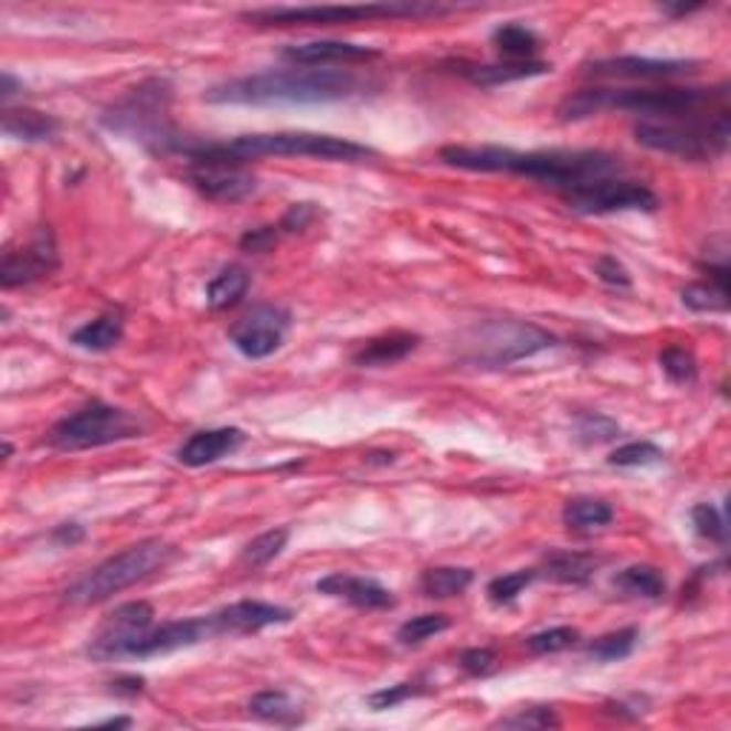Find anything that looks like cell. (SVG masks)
Here are the masks:
<instances>
[{
	"instance_id": "obj_53",
	"label": "cell",
	"mask_w": 731,
	"mask_h": 731,
	"mask_svg": "<svg viewBox=\"0 0 731 731\" xmlns=\"http://www.w3.org/2000/svg\"><path fill=\"white\" fill-rule=\"evenodd\" d=\"M97 725H104V729H126V725H131V718H109Z\"/></svg>"
},
{
	"instance_id": "obj_46",
	"label": "cell",
	"mask_w": 731,
	"mask_h": 731,
	"mask_svg": "<svg viewBox=\"0 0 731 731\" xmlns=\"http://www.w3.org/2000/svg\"><path fill=\"white\" fill-rule=\"evenodd\" d=\"M315 218H318V206H315V203H292L284 218H280V223H277V229H280V232H289V235L292 232H304Z\"/></svg>"
},
{
	"instance_id": "obj_29",
	"label": "cell",
	"mask_w": 731,
	"mask_h": 731,
	"mask_svg": "<svg viewBox=\"0 0 731 731\" xmlns=\"http://www.w3.org/2000/svg\"><path fill=\"white\" fill-rule=\"evenodd\" d=\"M248 286H252V277H248V272L243 269V266H237V263H232V266L221 269L218 275L212 277V280H209V286H206L209 309H214V311L232 309V306H237L243 297H246Z\"/></svg>"
},
{
	"instance_id": "obj_13",
	"label": "cell",
	"mask_w": 731,
	"mask_h": 731,
	"mask_svg": "<svg viewBox=\"0 0 731 731\" xmlns=\"http://www.w3.org/2000/svg\"><path fill=\"white\" fill-rule=\"evenodd\" d=\"M212 637H221L212 614L187 617V621H172L163 623L160 628H149L138 640H131L120 657H138V660H144V657H158L169 655V651L189 649V646H198V643L212 640Z\"/></svg>"
},
{
	"instance_id": "obj_22",
	"label": "cell",
	"mask_w": 731,
	"mask_h": 731,
	"mask_svg": "<svg viewBox=\"0 0 731 731\" xmlns=\"http://www.w3.org/2000/svg\"><path fill=\"white\" fill-rule=\"evenodd\" d=\"M460 77H466L475 86H504V83L529 81L552 72V63L545 61H504V63H472L455 61L448 63Z\"/></svg>"
},
{
	"instance_id": "obj_12",
	"label": "cell",
	"mask_w": 731,
	"mask_h": 731,
	"mask_svg": "<svg viewBox=\"0 0 731 731\" xmlns=\"http://www.w3.org/2000/svg\"><path fill=\"white\" fill-rule=\"evenodd\" d=\"M292 329V315L284 306H255V309L243 315L232 329H229V340L237 352L248 360H263L284 346L286 335Z\"/></svg>"
},
{
	"instance_id": "obj_32",
	"label": "cell",
	"mask_w": 731,
	"mask_h": 731,
	"mask_svg": "<svg viewBox=\"0 0 731 731\" xmlns=\"http://www.w3.org/2000/svg\"><path fill=\"white\" fill-rule=\"evenodd\" d=\"M614 520V509L597 497H574L563 506V523L572 531L606 529Z\"/></svg>"
},
{
	"instance_id": "obj_4",
	"label": "cell",
	"mask_w": 731,
	"mask_h": 731,
	"mask_svg": "<svg viewBox=\"0 0 731 731\" xmlns=\"http://www.w3.org/2000/svg\"><path fill=\"white\" fill-rule=\"evenodd\" d=\"M180 155L189 160H232L243 163L257 158H318V160H360L378 158L374 149L354 140L320 135V131H263V135H241V138L223 140V144H194L183 146Z\"/></svg>"
},
{
	"instance_id": "obj_21",
	"label": "cell",
	"mask_w": 731,
	"mask_h": 731,
	"mask_svg": "<svg viewBox=\"0 0 731 731\" xmlns=\"http://www.w3.org/2000/svg\"><path fill=\"white\" fill-rule=\"evenodd\" d=\"M280 55L286 61L297 63V66H331V63H369L378 61L380 49L360 46V43L346 41H309V43H292Z\"/></svg>"
},
{
	"instance_id": "obj_50",
	"label": "cell",
	"mask_w": 731,
	"mask_h": 731,
	"mask_svg": "<svg viewBox=\"0 0 731 731\" xmlns=\"http://www.w3.org/2000/svg\"><path fill=\"white\" fill-rule=\"evenodd\" d=\"M144 686H146L144 677H135V675L118 677V680H112V691H115V695H124V697L144 695Z\"/></svg>"
},
{
	"instance_id": "obj_6",
	"label": "cell",
	"mask_w": 731,
	"mask_h": 731,
	"mask_svg": "<svg viewBox=\"0 0 731 731\" xmlns=\"http://www.w3.org/2000/svg\"><path fill=\"white\" fill-rule=\"evenodd\" d=\"M460 7L423 3V0H386V3H354V7H269L243 12L252 27H331L360 21H403V18H441Z\"/></svg>"
},
{
	"instance_id": "obj_49",
	"label": "cell",
	"mask_w": 731,
	"mask_h": 731,
	"mask_svg": "<svg viewBox=\"0 0 731 731\" xmlns=\"http://www.w3.org/2000/svg\"><path fill=\"white\" fill-rule=\"evenodd\" d=\"M83 538H86V529H83L81 523H75V520L55 526V531H52V540H55V543H61V545H70V549H72V545L81 543Z\"/></svg>"
},
{
	"instance_id": "obj_42",
	"label": "cell",
	"mask_w": 731,
	"mask_h": 731,
	"mask_svg": "<svg viewBox=\"0 0 731 731\" xmlns=\"http://www.w3.org/2000/svg\"><path fill=\"white\" fill-rule=\"evenodd\" d=\"M691 526H695L697 534H700L703 540H709V543L725 545V538H729V526H725L723 511H720L718 506L697 504L695 509H691Z\"/></svg>"
},
{
	"instance_id": "obj_31",
	"label": "cell",
	"mask_w": 731,
	"mask_h": 731,
	"mask_svg": "<svg viewBox=\"0 0 731 731\" xmlns=\"http://www.w3.org/2000/svg\"><path fill=\"white\" fill-rule=\"evenodd\" d=\"M491 43L506 61H534L540 49V38L534 29L523 23H504L491 32Z\"/></svg>"
},
{
	"instance_id": "obj_38",
	"label": "cell",
	"mask_w": 731,
	"mask_h": 731,
	"mask_svg": "<svg viewBox=\"0 0 731 731\" xmlns=\"http://www.w3.org/2000/svg\"><path fill=\"white\" fill-rule=\"evenodd\" d=\"M621 435V423L612 421L608 414L586 412L578 417V441L583 446H603Z\"/></svg>"
},
{
	"instance_id": "obj_15",
	"label": "cell",
	"mask_w": 731,
	"mask_h": 731,
	"mask_svg": "<svg viewBox=\"0 0 731 731\" xmlns=\"http://www.w3.org/2000/svg\"><path fill=\"white\" fill-rule=\"evenodd\" d=\"M155 623V608L144 601H131L118 606L106 617L97 637L92 640L89 655L95 660H118L131 640L146 635Z\"/></svg>"
},
{
	"instance_id": "obj_17",
	"label": "cell",
	"mask_w": 731,
	"mask_h": 731,
	"mask_svg": "<svg viewBox=\"0 0 731 731\" xmlns=\"http://www.w3.org/2000/svg\"><path fill=\"white\" fill-rule=\"evenodd\" d=\"M697 61H684V57H606V61L589 63V75L594 77H640V81H663V77H684L695 75Z\"/></svg>"
},
{
	"instance_id": "obj_28",
	"label": "cell",
	"mask_w": 731,
	"mask_h": 731,
	"mask_svg": "<svg viewBox=\"0 0 731 731\" xmlns=\"http://www.w3.org/2000/svg\"><path fill=\"white\" fill-rule=\"evenodd\" d=\"M72 343L83 352H109L124 340V318L118 311L100 315V318L83 324L81 329L72 331Z\"/></svg>"
},
{
	"instance_id": "obj_11",
	"label": "cell",
	"mask_w": 731,
	"mask_h": 731,
	"mask_svg": "<svg viewBox=\"0 0 731 731\" xmlns=\"http://www.w3.org/2000/svg\"><path fill=\"white\" fill-rule=\"evenodd\" d=\"M563 203L574 214H614V212H655L660 206L657 194L646 183L626 178H606L583 189L563 194Z\"/></svg>"
},
{
	"instance_id": "obj_39",
	"label": "cell",
	"mask_w": 731,
	"mask_h": 731,
	"mask_svg": "<svg viewBox=\"0 0 731 731\" xmlns=\"http://www.w3.org/2000/svg\"><path fill=\"white\" fill-rule=\"evenodd\" d=\"M578 640H580V632L574 626H554V628H543L538 635L526 637V649H529L531 655H558V651L572 649Z\"/></svg>"
},
{
	"instance_id": "obj_35",
	"label": "cell",
	"mask_w": 731,
	"mask_h": 731,
	"mask_svg": "<svg viewBox=\"0 0 731 731\" xmlns=\"http://www.w3.org/2000/svg\"><path fill=\"white\" fill-rule=\"evenodd\" d=\"M286 543H289V529H269V531H263V534H257L255 540H248V543L243 545L241 560H243V563H246V566H252V569L269 566L272 560H275L277 554L284 552Z\"/></svg>"
},
{
	"instance_id": "obj_30",
	"label": "cell",
	"mask_w": 731,
	"mask_h": 731,
	"mask_svg": "<svg viewBox=\"0 0 731 731\" xmlns=\"http://www.w3.org/2000/svg\"><path fill=\"white\" fill-rule=\"evenodd\" d=\"M475 583V572L466 566H435L421 574V592L432 601L457 597Z\"/></svg>"
},
{
	"instance_id": "obj_47",
	"label": "cell",
	"mask_w": 731,
	"mask_h": 731,
	"mask_svg": "<svg viewBox=\"0 0 731 731\" xmlns=\"http://www.w3.org/2000/svg\"><path fill=\"white\" fill-rule=\"evenodd\" d=\"M495 651L491 649H466L460 655V669L472 677H486L495 669Z\"/></svg>"
},
{
	"instance_id": "obj_48",
	"label": "cell",
	"mask_w": 731,
	"mask_h": 731,
	"mask_svg": "<svg viewBox=\"0 0 731 731\" xmlns=\"http://www.w3.org/2000/svg\"><path fill=\"white\" fill-rule=\"evenodd\" d=\"M277 243V226H257V229H248L246 235L241 237V248L243 252H255V255H261V252H269L272 246Z\"/></svg>"
},
{
	"instance_id": "obj_18",
	"label": "cell",
	"mask_w": 731,
	"mask_h": 731,
	"mask_svg": "<svg viewBox=\"0 0 731 731\" xmlns=\"http://www.w3.org/2000/svg\"><path fill=\"white\" fill-rule=\"evenodd\" d=\"M218 635H257L269 626H284L295 617V612L277 603L237 601L212 612Z\"/></svg>"
},
{
	"instance_id": "obj_45",
	"label": "cell",
	"mask_w": 731,
	"mask_h": 731,
	"mask_svg": "<svg viewBox=\"0 0 731 731\" xmlns=\"http://www.w3.org/2000/svg\"><path fill=\"white\" fill-rule=\"evenodd\" d=\"M594 275L601 277L606 286H614V289H628V286H632V275H628L626 266H623L614 255L597 257V263H594Z\"/></svg>"
},
{
	"instance_id": "obj_3",
	"label": "cell",
	"mask_w": 731,
	"mask_h": 731,
	"mask_svg": "<svg viewBox=\"0 0 731 731\" xmlns=\"http://www.w3.org/2000/svg\"><path fill=\"white\" fill-rule=\"evenodd\" d=\"M729 109V86L718 89H580L560 100V120L574 124L601 112H632L657 120L709 118L703 112Z\"/></svg>"
},
{
	"instance_id": "obj_52",
	"label": "cell",
	"mask_w": 731,
	"mask_h": 731,
	"mask_svg": "<svg viewBox=\"0 0 731 731\" xmlns=\"http://www.w3.org/2000/svg\"><path fill=\"white\" fill-rule=\"evenodd\" d=\"M18 89H23V83L14 81L12 72H3V86H0V97H3V104H9L12 95H18Z\"/></svg>"
},
{
	"instance_id": "obj_36",
	"label": "cell",
	"mask_w": 731,
	"mask_h": 731,
	"mask_svg": "<svg viewBox=\"0 0 731 731\" xmlns=\"http://www.w3.org/2000/svg\"><path fill=\"white\" fill-rule=\"evenodd\" d=\"M666 460V452L649 441H632L626 446H617L608 455V466L614 469H643V466H657Z\"/></svg>"
},
{
	"instance_id": "obj_20",
	"label": "cell",
	"mask_w": 731,
	"mask_h": 731,
	"mask_svg": "<svg viewBox=\"0 0 731 731\" xmlns=\"http://www.w3.org/2000/svg\"><path fill=\"white\" fill-rule=\"evenodd\" d=\"M243 441H246V435L237 426L203 428V432H194L174 452V457H178V463L189 466V469H203V466H212V463L223 460V457L235 455L237 448L243 446Z\"/></svg>"
},
{
	"instance_id": "obj_10",
	"label": "cell",
	"mask_w": 731,
	"mask_h": 731,
	"mask_svg": "<svg viewBox=\"0 0 731 731\" xmlns=\"http://www.w3.org/2000/svg\"><path fill=\"white\" fill-rule=\"evenodd\" d=\"M140 432L144 423L131 412L104 401H92L49 428V443L61 452H83V448H100L140 437Z\"/></svg>"
},
{
	"instance_id": "obj_44",
	"label": "cell",
	"mask_w": 731,
	"mask_h": 731,
	"mask_svg": "<svg viewBox=\"0 0 731 731\" xmlns=\"http://www.w3.org/2000/svg\"><path fill=\"white\" fill-rule=\"evenodd\" d=\"M414 695H421L417 684H398V686H389V689L372 691V695L366 697V703L372 706V711H386L394 709V706H401L403 700H409V697Z\"/></svg>"
},
{
	"instance_id": "obj_1",
	"label": "cell",
	"mask_w": 731,
	"mask_h": 731,
	"mask_svg": "<svg viewBox=\"0 0 731 731\" xmlns=\"http://www.w3.org/2000/svg\"><path fill=\"white\" fill-rule=\"evenodd\" d=\"M441 160L463 172H506L531 178L563 194L606 178H621L623 163L617 155L601 149H538L518 152L506 146H443Z\"/></svg>"
},
{
	"instance_id": "obj_27",
	"label": "cell",
	"mask_w": 731,
	"mask_h": 731,
	"mask_svg": "<svg viewBox=\"0 0 731 731\" xmlns=\"http://www.w3.org/2000/svg\"><path fill=\"white\" fill-rule=\"evenodd\" d=\"M248 714L263 720V723L286 725V729L304 723V711H300V706L280 689L257 691V695L248 700Z\"/></svg>"
},
{
	"instance_id": "obj_14",
	"label": "cell",
	"mask_w": 731,
	"mask_h": 731,
	"mask_svg": "<svg viewBox=\"0 0 731 731\" xmlns=\"http://www.w3.org/2000/svg\"><path fill=\"white\" fill-rule=\"evenodd\" d=\"M189 183L214 203H237L257 189L255 174L232 160H192Z\"/></svg>"
},
{
	"instance_id": "obj_16",
	"label": "cell",
	"mask_w": 731,
	"mask_h": 731,
	"mask_svg": "<svg viewBox=\"0 0 731 731\" xmlns=\"http://www.w3.org/2000/svg\"><path fill=\"white\" fill-rule=\"evenodd\" d=\"M57 269V246L52 229L41 226L35 237L23 248H9L3 255V266H0V284L3 289H14V286H29L49 277Z\"/></svg>"
},
{
	"instance_id": "obj_26",
	"label": "cell",
	"mask_w": 731,
	"mask_h": 731,
	"mask_svg": "<svg viewBox=\"0 0 731 731\" xmlns=\"http://www.w3.org/2000/svg\"><path fill=\"white\" fill-rule=\"evenodd\" d=\"M3 131L23 144H46L57 135V120L35 109H3Z\"/></svg>"
},
{
	"instance_id": "obj_24",
	"label": "cell",
	"mask_w": 731,
	"mask_h": 731,
	"mask_svg": "<svg viewBox=\"0 0 731 731\" xmlns=\"http://www.w3.org/2000/svg\"><path fill=\"white\" fill-rule=\"evenodd\" d=\"M706 275L709 280H700V284H689L684 289V306L686 309L697 311V315H711V311H725L729 309V266L725 261L709 263L706 266Z\"/></svg>"
},
{
	"instance_id": "obj_51",
	"label": "cell",
	"mask_w": 731,
	"mask_h": 731,
	"mask_svg": "<svg viewBox=\"0 0 731 731\" xmlns=\"http://www.w3.org/2000/svg\"><path fill=\"white\" fill-rule=\"evenodd\" d=\"M700 9H703V3H663L660 12L669 14V18H684V14L700 12Z\"/></svg>"
},
{
	"instance_id": "obj_40",
	"label": "cell",
	"mask_w": 731,
	"mask_h": 731,
	"mask_svg": "<svg viewBox=\"0 0 731 731\" xmlns=\"http://www.w3.org/2000/svg\"><path fill=\"white\" fill-rule=\"evenodd\" d=\"M448 626H452V621L446 614H421V617H412L398 628V640H401V646H421L428 637L446 632Z\"/></svg>"
},
{
	"instance_id": "obj_8",
	"label": "cell",
	"mask_w": 731,
	"mask_h": 731,
	"mask_svg": "<svg viewBox=\"0 0 731 731\" xmlns=\"http://www.w3.org/2000/svg\"><path fill=\"white\" fill-rule=\"evenodd\" d=\"M731 138L729 109L697 120H643L635 126V140L643 149L669 155V158L706 163L723 158Z\"/></svg>"
},
{
	"instance_id": "obj_37",
	"label": "cell",
	"mask_w": 731,
	"mask_h": 731,
	"mask_svg": "<svg viewBox=\"0 0 731 731\" xmlns=\"http://www.w3.org/2000/svg\"><path fill=\"white\" fill-rule=\"evenodd\" d=\"M538 580V572L534 569H520V572L511 574H500V578L489 580V586H486V594H489V601L495 606H509L526 592Z\"/></svg>"
},
{
	"instance_id": "obj_23",
	"label": "cell",
	"mask_w": 731,
	"mask_h": 731,
	"mask_svg": "<svg viewBox=\"0 0 731 731\" xmlns=\"http://www.w3.org/2000/svg\"><path fill=\"white\" fill-rule=\"evenodd\" d=\"M417 346H421V335H412V331H389V335L366 340L358 352H354L352 360L360 369H380V366H394L406 360Z\"/></svg>"
},
{
	"instance_id": "obj_2",
	"label": "cell",
	"mask_w": 731,
	"mask_h": 731,
	"mask_svg": "<svg viewBox=\"0 0 731 731\" xmlns=\"http://www.w3.org/2000/svg\"><path fill=\"white\" fill-rule=\"evenodd\" d=\"M363 92V81L343 70H272L218 83L206 92L209 104L272 106V104H338Z\"/></svg>"
},
{
	"instance_id": "obj_41",
	"label": "cell",
	"mask_w": 731,
	"mask_h": 731,
	"mask_svg": "<svg viewBox=\"0 0 731 731\" xmlns=\"http://www.w3.org/2000/svg\"><path fill=\"white\" fill-rule=\"evenodd\" d=\"M660 369L671 383H677V386H686V383H695L697 380V358L689 352V349H680V346L663 349Z\"/></svg>"
},
{
	"instance_id": "obj_34",
	"label": "cell",
	"mask_w": 731,
	"mask_h": 731,
	"mask_svg": "<svg viewBox=\"0 0 731 731\" xmlns=\"http://www.w3.org/2000/svg\"><path fill=\"white\" fill-rule=\"evenodd\" d=\"M637 637H640V632H637L635 626L617 628V632H608V635H603V637H597V640L589 643L586 655L592 657L594 663L626 660V657L635 651Z\"/></svg>"
},
{
	"instance_id": "obj_43",
	"label": "cell",
	"mask_w": 731,
	"mask_h": 731,
	"mask_svg": "<svg viewBox=\"0 0 731 731\" xmlns=\"http://www.w3.org/2000/svg\"><path fill=\"white\" fill-rule=\"evenodd\" d=\"M560 718L549 706H534V709H523L518 714L500 718L495 729H558Z\"/></svg>"
},
{
	"instance_id": "obj_5",
	"label": "cell",
	"mask_w": 731,
	"mask_h": 731,
	"mask_svg": "<svg viewBox=\"0 0 731 731\" xmlns=\"http://www.w3.org/2000/svg\"><path fill=\"white\" fill-rule=\"evenodd\" d=\"M558 346L552 331L526 320H484L457 338V360L477 369H506Z\"/></svg>"
},
{
	"instance_id": "obj_9",
	"label": "cell",
	"mask_w": 731,
	"mask_h": 731,
	"mask_svg": "<svg viewBox=\"0 0 731 731\" xmlns=\"http://www.w3.org/2000/svg\"><path fill=\"white\" fill-rule=\"evenodd\" d=\"M169 97L172 95L163 81H149L131 92L124 104L106 112L100 124L126 138L140 140L149 152H180L187 144L169 124Z\"/></svg>"
},
{
	"instance_id": "obj_19",
	"label": "cell",
	"mask_w": 731,
	"mask_h": 731,
	"mask_svg": "<svg viewBox=\"0 0 731 731\" xmlns=\"http://www.w3.org/2000/svg\"><path fill=\"white\" fill-rule=\"evenodd\" d=\"M320 594L326 597H340L349 606L354 608H366V612H386V608H394V594L389 592L383 583L372 578H358V574H346V572H331L326 578L318 580Z\"/></svg>"
},
{
	"instance_id": "obj_33",
	"label": "cell",
	"mask_w": 731,
	"mask_h": 731,
	"mask_svg": "<svg viewBox=\"0 0 731 731\" xmlns=\"http://www.w3.org/2000/svg\"><path fill=\"white\" fill-rule=\"evenodd\" d=\"M614 589H621L623 594H632V597H649V601H657V597L666 594V578H663L660 569L637 563V566H628L623 569V572H617V578H614Z\"/></svg>"
},
{
	"instance_id": "obj_7",
	"label": "cell",
	"mask_w": 731,
	"mask_h": 731,
	"mask_svg": "<svg viewBox=\"0 0 731 731\" xmlns=\"http://www.w3.org/2000/svg\"><path fill=\"white\" fill-rule=\"evenodd\" d=\"M174 554V545H169L160 538L140 540V543L129 545L115 558L104 560L100 566L89 569L81 580H75L66 592L63 601L72 606H95V603L109 601L112 594H120L124 589L135 586L140 580L152 578L158 569H163Z\"/></svg>"
},
{
	"instance_id": "obj_25",
	"label": "cell",
	"mask_w": 731,
	"mask_h": 731,
	"mask_svg": "<svg viewBox=\"0 0 731 731\" xmlns=\"http://www.w3.org/2000/svg\"><path fill=\"white\" fill-rule=\"evenodd\" d=\"M601 558H594V554L589 552L552 549V552L543 558L540 572L549 580H554V583H563V586H586L589 580L594 578V572L601 569Z\"/></svg>"
}]
</instances>
